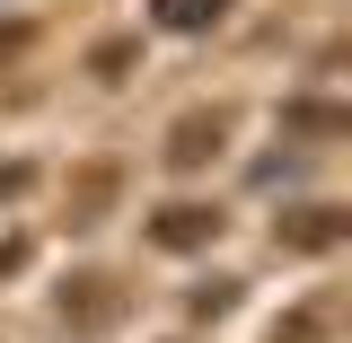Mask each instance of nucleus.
Returning <instances> with one entry per match:
<instances>
[{"label":"nucleus","instance_id":"5","mask_svg":"<svg viewBox=\"0 0 352 343\" xmlns=\"http://www.w3.org/2000/svg\"><path fill=\"white\" fill-rule=\"evenodd\" d=\"M220 18H229V0H159V27L168 36H212Z\"/></svg>","mask_w":352,"mask_h":343},{"label":"nucleus","instance_id":"4","mask_svg":"<svg viewBox=\"0 0 352 343\" xmlns=\"http://www.w3.org/2000/svg\"><path fill=\"white\" fill-rule=\"evenodd\" d=\"M124 317V291L106 282V273H80V282H62V326L71 335H106Z\"/></svg>","mask_w":352,"mask_h":343},{"label":"nucleus","instance_id":"1","mask_svg":"<svg viewBox=\"0 0 352 343\" xmlns=\"http://www.w3.org/2000/svg\"><path fill=\"white\" fill-rule=\"evenodd\" d=\"M344 238H352L344 203H291V212L273 220V247H282V256H335Z\"/></svg>","mask_w":352,"mask_h":343},{"label":"nucleus","instance_id":"7","mask_svg":"<svg viewBox=\"0 0 352 343\" xmlns=\"http://www.w3.org/2000/svg\"><path fill=\"white\" fill-rule=\"evenodd\" d=\"M229 308H238V282H203V291L185 300V317H203V326H212V317H229Z\"/></svg>","mask_w":352,"mask_h":343},{"label":"nucleus","instance_id":"10","mask_svg":"<svg viewBox=\"0 0 352 343\" xmlns=\"http://www.w3.org/2000/svg\"><path fill=\"white\" fill-rule=\"evenodd\" d=\"M291 124L300 132H344V115H335V106H291Z\"/></svg>","mask_w":352,"mask_h":343},{"label":"nucleus","instance_id":"3","mask_svg":"<svg viewBox=\"0 0 352 343\" xmlns=\"http://www.w3.org/2000/svg\"><path fill=\"white\" fill-rule=\"evenodd\" d=\"M212 238H220L212 203H159V212H150V247H159V256H203Z\"/></svg>","mask_w":352,"mask_h":343},{"label":"nucleus","instance_id":"6","mask_svg":"<svg viewBox=\"0 0 352 343\" xmlns=\"http://www.w3.org/2000/svg\"><path fill=\"white\" fill-rule=\"evenodd\" d=\"M115 185H124V176H115V168H80V176H71V220H80V229H88V220H97V212H106V203H115Z\"/></svg>","mask_w":352,"mask_h":343},{"label":"nucleus","instance_id":"9","mask_svg":"<svg viewBox=\"0 0 352 343\" xmlns=\"http://www.w3.org/2000/svg\"><path fill=\"white\" fill-rule=\"evenodd\" d=\"M132 62H141V53H132V44H97V53H88V71H97V80H124Z\"/></svg>","mask_w":352,"mask_h":343},{"label":"nucleus","instance_id":"2","mask_svg":"<svg viewBox=\"0 0 352 343\" xmlns=\"http://www.w3.org/2000/svg\"><path fill=\"white\" fill-rule=\"evenodd\" d=\"M220 150H229V106H194V115H176V124H168V141H159V159H168L176 176L212 168Z\"/></svg>","mask_w":352,"mask_h":343},{"label":"nucleus","instance_id":"8","mask_svg":"<svg viewBox=\"0 0 352 343\" xmlns=\"http://www.w3.org/2000/svg\"><path fill=\"white\" fill-rule=\"evenodd\" d=\"M273 343H326V308H291V317L273 326Z\"/></svg>","mask_w":352,"mask_h":343}]
</instances>
